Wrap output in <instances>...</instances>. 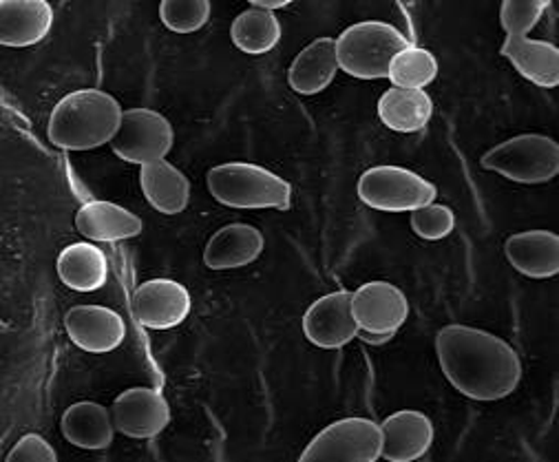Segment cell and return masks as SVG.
<instances>
[{
	"instance_id": "obj_31",
	"label": "cell",
	"mask_w": 559,
	"mask_h": 462,
	"mask_svg": "<svg viewBox=\"0 0 559 462\" xmlns=\"http://www.w3.org/2000/svg\"><path fill=\"white\" fill-rule=\"evenodd\" d=\"M394 336H396V334H392V332L379 334V332H362V330H358V339H360L362 343H369V345H385V343H390Z\"/></svg>"
},
{
	"instance_id": "obj_8",
	"label": "cell",
	"mask_w": 559,
	"mask_h": 462,
	"mask_svg": "<svg viewBox=\"0 0 559 462\" xmlns=\"http://www.w3.org/2000/svg\"><path fill=\"white\" fill-rule=\"evenodd\" d=\"M173 144L175 131L168 118H164L159 111L138 107L124 111L111 149L122 162L146 166L166 159V155L173 151Z\"/></svg>"
},
{
	"instance_id": "obj_5",
	"label": "cell",
	"mask_w": 559,
	"mask_h": 462,
	"mask_svg": "<svg viewBox=\"0 0 559 462\" xmlns=\"http://www.w3.org/2000/svg\"><path fill=\"white\" fill-rule=\"evenodd\" d=\"M358 200L381 213H414L438 198L436 183L403 166H371L358 177Z\"/></svg>"
},
{
	"instance_id": "obj_3",
	"label": "cell",
	"mask_w": 559,
	"mask_h": 462,
	"mask_svg": "<svg viewBox=\"0 0 559 462\" xmlns=\"http://www.w3.org/2000/svg\"><path fill=\"white\" fill-rule=\"evenodd\" d=\"M209 191L215 202L239 211H288L293 187L282 175L252 162H224L209 170Z\"/></svg>"
},
{
	"instance_id": "obj_16",
	"label": "cell",
	"mask_w": 559,
	"mask_h": 462,
	"mask_svg": "<svg viewBox=\"0 0 559 462\" xmlns=\"http://www.w3.org/2000/svg\"><path fill=\"white\" fill-rule=\"evenodd\" d=\"M265 248V237L257 226L228 224L222 226L204 248V263L215 272L239 270L254 263Z\"/></svg>"
},
{
	"instance_id": "obj_27",
	"label": "cell",
	"mask_w": 559,
	"mask_h": 462,
	"mask_svg": "<svg viewBox=\"0 0 559 462\" xmlns=\"http://www.w3.org/2000/svg\"><path fill=\"white\" fill-rule=\"evenodd\" d=\"M213 14L209 0H164L159 5V19L166 29L175 34L200 32Z\"/></svg>"
},
{
	"instance_id": "obj_19",
	"label": "cell",
	"mask_w": 559,
	"mask_h": 462,
	"mask_svg": "<svg viewBox=\"0 0 559 462\" xmlns=\"http://www.w3.org/2000/svg\"><path fill=\"white\" fill-rule=\"evenodd\" d=\"M60 431L64 440L78 449L100 451L114 445L118 429L111 410L96 401H78L64 410Z\"/></svg>"
},
{
	"instance_id": "obj_25",
	"label": "cell",
	"mask_w": 559,
	"mask_h": 462,
	"mask_svg": "<svg viewBox=\"0 0 559 462\" xmlns=\"http://www.w3.org/2000/svg\"><path fill=\"white\" fill-rule=\"evenodd\" d=\"M282 36L284 29L276 14L257 8L241 12L230 25L233 45L248 56L270 54L278 45V40H282Z\"/></svg>"
},
{
	"instance_id": "obj_6",
	"label": "cell",
	"mask_w": 559,
	"mask_h": 462,
	"mask_svg": "<svg viewBox=\"0 0 559 462\" xmlns=\"http://www.w3.org/2000/svg\"><path fill=\"white\" fill-rule=\"evenodd\" d=\"M480 166L515 183H546L559 173V144L542 133H522L489 149Z\"/></svg>"
},
{
	"instance_id": "obj_11",
	"label": "cell",
	"mask_w": 559,
	"mask_h": 462,
	"mask_svg": "<svg viewBox=\"0 0 559 462\" xmlns=\"http://www.w3.org/2000/svg\"><path fill=\"white\" fill-rule=\"evenodd\" d=\"M352 293L334 291L319 297L304 315L306 339L321 350H341L358 339V325L352 317Z\"/></svg>"
},
{
	"instance_id": "obj_4",
	"label": "cell",
	"mask_w": 559,
	"mask_h": 462,
	"mask_svg": "<svg viewBox=\"0 0 559 462\" xmlns=\"http://www.w3.org/2000/svg\"><path fill=\"white\" fill-rule=\"evenodd\" d=\"M334 40L341 71L358 80L388 78L394 56L412 45L399 27L383 21L356 23Z\"/></svg>"
},
{
	"instance_id": "obj_32",
	"label": "cell",
	"mask_w": 559,
	"mask_h": 462,
	"mask_svg": "<svg viewBox=\"0 0 559 462\" xmlns=\"http://www.w3.org/2000/svg\"><path fill=\"white\" fill-rule=\"evenodd\" d=\"M250 5L257 10L274 12V10H284L290 5V0H250Z\"/></svg>"
},
{
	"instance_id": "obj_15",
	"label": "cell",
	"mask_w": 559,
	"mask_h": 462,
	"mask_svg": "<svg viewBox=\"0 0 559 462\" xmlns=\"http://www.w3.org/2000/svg\"><path fill=\"white\" fill-rule=\"evenodd\" d=\"M383 429V455L390 462H412L423 458L433 445V423L418 410H399L388 416Z\"/></svg>"
},
{
	"instance_id": "obj_26",
	"label": "cell",
	"mask_w": 559,
	"mask_h": 462,
	"mask_svg": "<svg viewBox=\"0 0 559 462\" xmlns=\"http://www.w3.org/2000/svg\"><path fill=\"white\" fill-rule=\"evenodd\" d=\"M388 78L399 88H427L438 78L436 56L418 45H409L399 51L390 64Z\"/></svg>"
},
{
	"instance_id": "obj_14",
	"label": "cell",
	"mask_w": 559,
	"mask_h": 462,
	"mask_svg": "<svg viewBox=\"0 0 559 462\" xmlns=\"http://www.w3.org/2000/svg\"><path fill=\"white\" fill-rule=\"evenodd\" d=\"M53 27V8L47 0H3L0 3V43L25 49L43 43Z\"/></svg>"
},
{
	"instance_id": "obj_22",
	"label": "cell",
	"mask_w": 559,
	"mask_h": 462,
	"mask_svg": "<svg viewBox=\"0 0 559 462\" xmlns=\"http://www.w3.org/2000/svg\"><path fill=\"white\" fill-rule=\"evenodd\" d=\"M140 189L148 206L162 215H179L191 202L189 177L166 159L140 166Z\"/></svg>"
},
{
	"instance_id": "obj_13",
	"label": "cell",
	"mask_w": 559,
	"mask_h": 462,
	"mask_svg": "<svg viewBox=\"0 0 559 462\" xmlns=\"http://www.w3.org/2000/svg\"><path fill=\"white\" fill-rule=\"evenodd\" d=\"M133 310L144 328L173 330L189 319L193 299L186 286L175 280H151L135 291Z\"/></svg>"
},
{
	"instance_id": "obj_18",
	"label": "cell",
	"mask_w": 559,
	"mask_h": 462,
	"mask_svg": "<svg viewBox=\"0 0 559 462\" xmlns=\"http://www.w3.org/2000/svg\"><path fill=\"white\" fill-rule=\"evenodd\" d=\"M509 263L528 280H550L559 272V237L552 230H524L504 241Z\"/></svg>"
},
{
	"instance_id": "obj_24",
	"label": "cell",
	"mask_w": 559,
	"mask_h": 462,
	"mask_svg": "<svg viewBox=\"0 0 559 462\" xmlns=\"http://www.w3.org/2000/svg\"><path fill=\"white\" fill-rule=\"evenodd\" d=\"M433 116V100L423 88L392 86L379 100L381 122L396 133L423 131Z\"/></svg>"
},
{
	"instance_id": "obj_2",
	"label": "cell",
	"mask_w": 559,
	"mask_h": 462,
	"mask_svg": "<svg viewBox=\"0 0 559 462\" xmlns=\"http://www.w3.org/2000/svg\"><path fill=\"white\" fill-rule=\"evenodd\" d=\"M124 109L103 88H78L56 103L47 138L62 151H93L111 144L120 131Z\"/></svg>"
},
{
	"instance_id": "obj_12",
	"label": "cell",
	"mask_w": 559,
	"mask_h": 462,
	"mask_svg": "<svg viewBox=\"0 0 559 462\" xmlns=\"http://www.w3.org/2000/svg\"><path fill=\"white\" fill-rule=\"evenodd\" d=\"M120 434L135 440L159 436L170 423V405L155 388H129L111 405Z\"/></svg>"
},
{
	"instance_id": "obj_10",
	"label": "cell",
	"mask_w": 559,
	"mask_h": 462,
	"mask_svg": "<svg viewBox=\"0 0 559 462\" xmlns=\"http://www.w3.org/2000/svg\"><path fill=\"white\" fill-rule=\"evenodd\" d=\"M67 336L75 347L88 354L116 352L127 339L124 319L107 306H73L64 315Z\"/></svg>"
},
{
	"instance_id": "obj_30",
	"label": "cell",
	"mask_w": 559,
	"mask_h": 462,
	"mask_svg": "<svg viewBox=\"0 0 559 462\" xmlns=\"http://www.w3.org/2000/svg\"><path fill=\"white\" fill-rule=\"evenodd\" d=\"M10 462H56L58 453L40 434H25L8 453Z\"/></svg>"
},
{
	"instance_id": "obj_17",
	"label": "cell",
	"mask_w": 559,
	"mask_h": 462,
	"mask_svg": "<svg viewBox=\"0 0 559 462\" xmlns=\"http://www.w3.org/2000/svg\"><path fill=\"white\" fill-rule=\"evenodd\" d=\"M75 228L88 241L114 244L142 235L144 222L120 204L107 200H91L82 204L75 213Z\"/></svg>"
},
{
	"instance_id": "obj_1",
	"label": "cell",
	"mask_w": 559,
	"mask_h": 462,
	"mask_svg": "<svg viewBox=\"0 0 559 462\" xmlns=\"http://www.w3.org/2000/svg\"><path fill=\"white\" fill-rule=\"evenodd\" d=\"M436 354L451 388L472 401H502L522 381V360L513 345L480 328L444 325L436 336Z\"/></svg>"
},
{
	"instance_id": "obj_9",
	"label": "cell",
	"mask_w": 559,
	"mask_h": 462,
	"mask_svg": "<svg viewBox=\"0 0 559 462\" xmlns=\"http://www.w3.org/2000/svg\"><path fill=\"white\" fill-rule=\"evenodd\" d=\"M352 317L362 332L396 334L407 317L409 301L405 293L390 282H367L352 293Z\"/></svg>"
},
{
	"instance_id": "obj_7",
	"label": "cell",
	"mask_w": 559,
	"mask_h": 462,
	"mask_svg": "<svg viewBox=\"0 0 559 462\" xmlns=\"http://www.w3.org/2000/svg\"><path fill=\"white\" fill-rule=\"evenodd\" d=\"M383 455V429L379 423L349 416L323 427L299 455L301 462L347 460L377 462Z\"/></svg>"
},
{
	"instance_id": "obj_23",
	"label": "cell",
	"mask_w": 559,
	"mask_h": 462,
	"mask_svg": "<svg viewBox=\"0 0 559 462\" xmlns=\"http://www.w3.org/2000/svg\"><path fill=\"white\" fill-rule=\"evenodd\" d=\"M500 54L513 64V69L528 82L542 88H555L559 84V49L548 40L535 38H504Z\"/></svg>"
},
{
	"instance_id": "obj_28",
	"label": "cell",
	"mask_w": 559,
	"mask_h": 462,
	"mask_svg": "<svg viewBox=\"0 0 559 462\" xmlns=\"http://www.w3.org/2000/svg\"><path fill=\"white\" fill-rule=\"evenodd\" d=\"M548 5V0H507L500 8V25L509 38H524L537 27Z\"/></svg>"
},
{
	"instance_id": "obj_21",
	"label": "cell",
	"mask_w": 559,
	"mask_h": 462,
	"mask_svg": "<svg viewBox=\"0 0 559 462\" xmlns=\"http://www.w3.org/2000/svg\"><path fill=\"white\" fill-rule=\"evenodd\" d=\"M60 282L75 293H96L109 282V261L100 246L91 241L69 244L56 261Z\"/></svg>"
},
{
	"instance_id": "obj_29",
	"label": "cell",
	"mask_w": 559,
	"mask_h": 462,
	"mask_svg": "<svg viewBox=\"0 0 559 462\" xmlns=\"http://www.w3.org/2000/svg\"><path fill=\"white\" fill-rule=\"evenodd\" d=\"M455 228V215L444 204H427L412 213V230L427 241H440Z\"/></svg>"
},
{
	"instance_id": "obj_20",
	"label": "cell",
	"mask_w": 559,
	"mask_h": 462,
	"mask_svg": "<svg viewBox=\"0 0 559 462\" xmlns=\"http://www.w3.org/2000/svg\"><path fill=\"white\" fill-rule=\"evenodd\" d=\"M336 40L321 36L304 47L288 69V84L299 96H319L338 73Z\"/></svg>"
}]
</instances>
